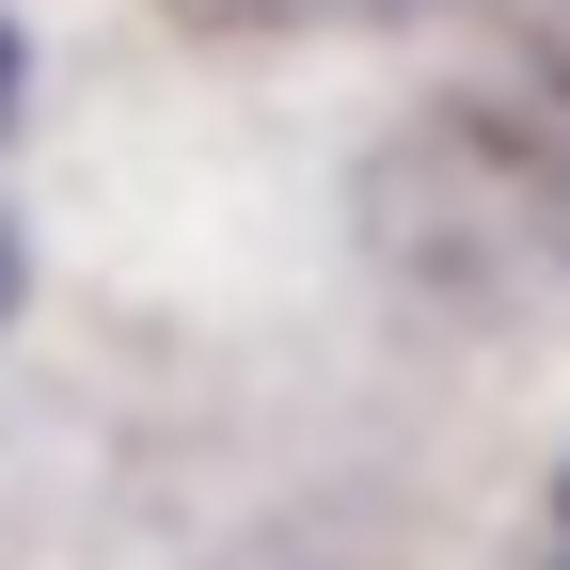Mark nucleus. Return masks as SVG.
<instances>
[{
    "label": "nucleus",
    "instance_id": "nucleus-1",
    "mask_svg": "<svg viewBox=\"0 0 570 570\" xmlns=\"http://www.w3.org/2000/svg\"><path fill=\"white\" fill-rule=\"evenodd\" d=\"M17 111H32V32L0 17V142H17Z\"/></svg>",
    "mask_w": 570,
    "mask_h": 570
},
{
    "label": "nucleus",
    "instance_id": "nucleus-3",
    "mask_svg": "<svg viewBox=\"0 0 570 570\" xmlns=\"http://www.w3.org/2000/svg\"><path fill=\"white\" fill-rule=\"evenodd\" d=\"M539 508H554V554H570V460H554V491H539Z\"/></svg>",
    "mask_w": 570,
    "mask_h": 570
},
{
    "label": "nucleus",
    "instance_id": "nucleus-2",
    "mask_svg": "<svg viewBox=\"0 0 570 570\" xmlns=\"http://www.w3.org/2000/svg\"><path fill=\"white\" fill-rule=\"evenodd\" d=\"M17 302H32V238L0 223V317H17Z\"/></svg>",
    "mask_w": 570,
    "mask_h": 570
},
{
    "label": "nucleus",
    "instance_id": "nucleus-4",
    "mask_svg": "<svg viewBox=\"0 0 570 570\" xmlns=\"http://www.w3.org/2000/svg\"><path fill=\"white\" fill-rule=\"evenodd\" d=\"M554 570H570V554H554Z\"/></svg>",
    "mask_w": 570,
    "mask_h": 570
}]
</instances>
